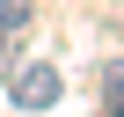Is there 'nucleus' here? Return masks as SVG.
Listing matches in <instances>:
<instances>
[{
  "mask_svg": "<svg viewBox=\"0 0 124 117\" xmlns=\"http://www.w3.org/2000/svg\"><path fill=\"white\" fill-rule=\"evenodd\" d=\"M8 95H15L22 110H51V102H58V73H51V66H15V73H8Z\"/></svg>",
  "mask_w": 124,
  "mask_h": 117,
  "instance_id": "nucleus-1",
  "label": "nucleus"
},
{
  "mask_svg": "<svg viewBox=\"0 0 124 117\" xmlns=\"http://www.w3.org/2000/svg\"><path fill=\"white\" fill-rule=\"evenodd\" d=\"M29 29V0H0V37H22Z\"/></svg>",
  "mask_w": 124,
  "mask_h": 117,
  "instance_id": "nucleus-2",
  "label": "nucleus"
},
{
  "mask_svg": "<svg viewBox=\"0 0 124 117\" xmlns=\"http://www.w3.org/2000/svg\"><path fill=\"white\" fill-rule=\"evenodd\" d=\"M102 95H109V110H124V66H109V73H102Z\"/></svg>",
  "mask_w": 124,
  "mask_h": 117,
  "instance_id": "nucleus-3",
  "label": "nucleus"
},
{
  "mask_svg": "<svg viewBox=\"0 0 124 117\" xmlns=\"http://www.w3.org/2000/svg\"><path fill=\"white\" fill-rule=\"evenodd\" d=\"M15 73V37H0V81Z\"/></svg>",
  "mask_w": 124,
  "mask_h": 117,
  "instance_id": "nucleus-4",
  "label": "nucleus"
}]
</instances>
